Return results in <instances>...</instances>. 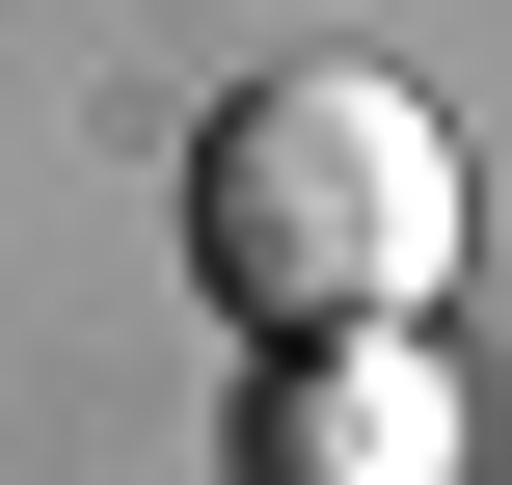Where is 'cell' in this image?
Returning a JSON list of instances; mask_svg holds the SVG:
<instances>
[{
  "mask_svg": "<svg viewBox=\"0 0 512 485\" xmlns=\"http://www.w3.org/2000/svg\"><path fill=\"white\" fill-rule=\"evenodd\" d=\"M189 270H216L243 324H432V270H459V135H432L378 54H297V81L216 108Z\"/></svg>",
  "mask_w": 512,
  "mask_h": 485,
  "instance_id": "1",
  "label": "cell"
},
{
  "mask_svg": "<svg viewBox=\"0 0 512 485\" xmlns=\"http://www.w3.org/2000/svg\"><path fill=\"white\" fill-rule=\"evenodd\" d=\"M270 459H297V485H432V459H459V378H432L405 324H297V405H270Z\"/></svg>",
  "mask_w": 512,
  "mask_h": 485,
  "instance_id": "2",
  "label": "cell"
}]
</instances>
